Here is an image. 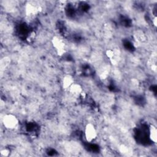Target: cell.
I'll use <instances>...</instances> for the list:
<instances>
[{
	"label": "cell",
	"instance_id": "5",
	"mask_svg": "<svg viewBox=\"0 0 157 157\" xmlns=\"http://www.w3.org/2000/svg\"><path fill=\"white\" fill-rule=\"evenodd\" d=\"M75 82L74 77L70 75H65L62 79V87L64 90L68 91L71 86Z\"/></svg>",
	"mask_w": 157,
	"mask_h": 157
},
{
	"label": "cell",
	"instance_id": "3",
	"mask_svg": "<svg viewBox=\"0 0 157 157\" xmlns=\"http://www.w3.org/2000/svg\"><path fill=\"white\" fill-rule=\"evenodd\" d=\"M98 136V132L95 126L91 123H88L85 126L84 137L86 142H91L94 140Z\"/></svg>",
	"mask_w": 157,
	"mask_h": 157
},
{
	"label": "cell",
	"instance_id": "1",
	"mask_svg": "<svg viewBox=\"0 0 157 157\" xmlns=\"http://www.w3.org/2000/svg\"><path fill=\"white\" fill-rule=\"evenodd\" d=\"M2 123L5 128L9 130H13L18 126L19 120L15 115L8 113L3 117Z\"/></svg>",
	"mask_w": 157,
	"mask_h": 157
},
{
	"label": "cell",
	"instance_id": "7",
	"mask_svg": "<svg viewBox=\"0 0 157 157\" xmlns=\"http://www.w3.org/2000/svg\"><path fill=\"white\" fill-rule=\"evenodd\" d=\"M149 138L153 143L157 142V129L155 126L151 124L149 126Z\"/></svg>",
	"mask_w": 157,
	"mask_h": 157
},
{
	"label": "cell",
	"instance_id": "10",
	"mask_svg": "<svg viewBox=\"0 0 157 157\" xmlns=\"http://www.w3.org/2000/svg\"><path fill=\"white\" fill-rule=\"evenodd\" d=\"M156 21H157V18L156 16H155L152 19V23L155 27H156Z\"/></svg>",
	"mask_w": 157,
	"mask_h": 157
},
{
	"label": "cell",
	"instance_id": "8",
	"mask_svg": "<svg viewBox=\"0 0 157 157\" xmlns=\"http://www.w3.org/2000/svg\"><path fill=\"white\" fill-rule=\"evenodd\" d=\"M0 153H1V156H9V153H10V151H9V150H7V149H6V148H4V149L1 150Z\"/></svg>",
	"mask_w": 157,
	"mask_h": 157
},
{
	"label": "cell",
	"instance_id": "9",
	"mask_svg": "<svg viewBox=\"0 0 157 157\" xmlns=\"http://www.w3.org/2000/svg\"><path fill=\"white\" fill-rule=\"evenodd\" d=\"M120 150L121 152L122 153H126L128 151V147L123 145H121L120 147Z\"/></svg>",
	"mask_w": 157,
	"mask_h": 157
},
{
	"label": "cell",
	"instance_id": "4",
	"mask_svg": "<svg viewBox=\"0 0 157 157\" xmlns=\"http://www.w3.org/2000/svg\"><path fill=\"white\" fill-rule=\"evenodd\" d=\"M40 6L34 3L28 2L25 6V14L28 17L36 15L40 11Z\"/></svg>",
	"mask_w": 157,
	"mask_h": 157
},
{
	"label": "cell",
	"instance_id": "2",
	"mask_svg": "<svg viewBox=\"0 0 157 157\" xmlns=\"http://www.w3.org/2000/svg\"><path fill=\"white\" fill-rule=\"evenodd\" d=\"M51 43L58 56H62L66 53V44L62 39L57 36H55L52 38Z\"/></svg>",
	"mask_w": 157,
	"mask_h": 157
},
{
	"label": "cell",
	"instance_id": "6",
	"mask_svg": "<svg viewBox=\"0 0 157 157\" xmlns=\"http://www.w3.org/2000/svg\"><path fill=\"white\" fill-rule=\"evenodd\" d=\"M68 91L74 96H80L83 93V90L82 85L75 82H74L71 86Z\"/></svg>",
	"mask_w": 157,
	"mask_h": 157
}]
</instances>
